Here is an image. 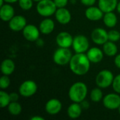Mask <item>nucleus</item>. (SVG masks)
<instances>
[{
    "mask_svg": "<svg viewBox=\"0 0 120 120\" xmlns=\"http://www.w3.org/2000/svg\"><path fill=\"white\" fill-rule=\"evenodd\" d=\"M118 111H119V113H120V106L119 107V108H118Z\"/></svg>",
    "mask_w": 120,
    "mask_h": 120,
    "instance_id": "79ce46f5",
    "label": "nucleus"
},
{
    "mask_svg": "<svg viewBox=\"0 0 120 120\" xmlns=\"http://www.w3.org/2000/svg\"><path fill=\"white\" fill-rule=\"evenodd\" d=\"M120 39V32L116 30H112L108 32V40L116 42Z\"/></svg>",
    "mask_w": 120,
    "mask_h": 120,
    "instance_id": "c85d7f7f",
    "label": "nucleus"
},
{
    "mask_svg": "<svg viewBox=\"0 0 120 120\" xmlns=\"http://www.w3.org/2000/svg\"><path fill=\"white\" fill-rule=\"evenodd\" d=\"M80 105H81L82 109H84V110H87L89 108V106H90L89 103L87 101H86V100H84L83 101H82L80 103Z\"/></svg>",
    "mask_w": 120,
    "mask_h": 120,
    "instance_id": "72a5a7b5",
    "label": "nucleus"
},
{
    "mask_svg": "<svg viewBox=\"0 0 120 120\" xmlns=\"http://www.w3.org/2000/svg\"><path fill=\"white\" fill-rule=\"evenodd\" d=\"M39 30L44 34H49L54 30L55 22L51 18H45L41 21L39 24Z\"/></svg>",
    "mask_w": 120,
    "mask_h": 120,
    "instance_id": "6ab92c4d",
    "label": "nucleus"
},
{
    "mask_svg": "<svg viewBox=\"0 0 120 120\" xmlns=\"http://www.w3.org/2000/svg\"><path fill=\"white\" fill-rule=\"evenodd\" d=\"M37 91V85L33 80H25L19 86L18 92L20 96L29 98L34 96Z\"/></svg>",
    "mask_w": 120,
    "mask_h": 120,
    "instance_id": "0eeeda50",
    "label": "nucleus"
},
{
    "mask_svg": "<svg viewBox=\"0 0 120 120\" xmlns=\"http://www.w3.org/2000/svg\"><path fill=\"white\" fill-rule=\"evenodd\" d=\"M10 98H11V102L13 101H18V100L19 99V96L17 93L15 92H13L10 94Z\"/></svg>",
    "mask_w": 120,
    "mask_h": 120,
    "instance_id": "473e14b6",
    "label": "nucleus"
},
{
    "mask_svg": "<svg viewBox=\"0 0 120 120\" xmlns=\"http://www.w3.org/2000/svg\"><path fill=\"white\" fill-rule=\"evenodd\" d=\"M82 112V108L79 103H75L70 105L67 110L68 115L71 119H77L79 117Z\"/></svg>",
    "mask_w": 120,
    "mask_h": 120,
    "instance_id": "aec40b11",
    "label": "nucleus"
},
{
    "mask_svg": "<svg viewBox=\"0 0 120 120\" xmlns=\"http://www.w3.org/2000/svg\"><path fill=\"white\" fill-rule=\"evenodd\" d=\"M103 53L106 56L112 57V56H116L117 54L118 48L115 42L108 40L107 42H105L103 44Z\"/></svg>",
    "mask_w": 120,
    "mask_h": 120,
    "instance_id": "4be33fe9",
    "label": "nucleus"
},
{
    "mask_svg": "<svg viewBox=\"0 0 120 120\" xmlns=\"http://www.w3.org/2000/svg\"><path fill=\"white\" fill-rule=\"evenodd\" d=\"M56 7L58 8H64L68 4V0H53Z\"/></svg>",
    "mask_w": 120,
    "mask_h": 120,
    "instance_id": "7c9ffc66",
    "label": "nucleus"
},
{
    "mask_svg": "<svg viewBox=\"0 0 120 120\" xmlns=\"http://www.w3.org/2000/svg\"><path fill=\"white\" fill-rule=\"evenodd\" d=\"M72 56V51L69 49V48L59 47L55 51L53 56V62L58 65L64 66L70 63Z\"/></svg>",
    "mask_w": 120,
    "mask_h": 120,
    "instance_id": "20e7f679",
    "label": "nucleus"
},
{
    "mask_svg": "<svg viewBox=\"0 0 120 120\" xmlns=\"http://www.w3.org/2000/svg\"><path fill=\"white\" fill-rule=\"evenodd\" d=\"M15 11L10 4H5L0 7V18L4 22H9L14 16Z\"/></svg>",
    "mask_w": 120,
    "mask_h": 120,
    "instance_id": "dca6fc26",
    "label": "nucleus"
},
{
    "mask_svg": "<svg viewBox=\"0 0 120 120\" xmlns=\"http://www.w3.org/2000/svg\"><path fill=\"white\" fill-rule=\"evenodd\" d=\"M54 15L56 20L61 25L68 24L72 18L71 13L65 7L57 8Z\"/></svg>",
    "mask_w": 120,
    "mask_h": 120,
    "instance_id": "4468645a",
    "label": "nucleus"
},
{
    "mask_svg": "<svg viewBox=\"0 0 120 120\" xmlns=\"http://www.w3.org/2000/svg\"><path fill=\"white\" fill-rule=\"evenodd\" d=\"M72 49L77 53H82L86 52L89 49V41L88 38L83 35L79 34L73 38Z\"/></svg>",
    "mask_w": 120,
    "mask_h": 120,
    "instance_id": "423d86ee",
    "label": "nucleus"
},
{
    "mask_svg": "<svg viewBox=\"0 0 120 120\" xmlns=\"http://www.w3.org/2000/svg\"><path fill=\"white\" fill-rule=\"evenodd\" d=\"M81 3L86 6H92L95 4L96 0H80Z\"/></svg>",
    "mask_w": 120,
    "mask_h": 120,
    "instance_id": "2f4dec72",
    "label": "nucleus"
},
{
    "mask_svg": "<svg viewBox=\"0 0 120 120\" xmlns=\"http://www.w3.org/2000/svg\"><path fill=\"white\" fill-rule=\"evenodd\" d=\"M114 63H115V65H116V67L120 69V53L116 56Z\"/></svg>",
    "mask_w": 120,
    "mask_h": 120,
    "instance_id": "f704fd0d",
    "label": "nucleus"
},
{
    "mask_svg": "<svg viewBox=\"0 0 120 120\" xmlns=\"http://www.w3.org/2000/svg\"><path fill=\"white\" fill-rule=\"evenodd\" d=\"M36 43H37V46H42L44 44V40H43L42 39H40V38H39V39L36 41Z\"/></svg>",
    "mask_w": 120,
    "mask_h": 120,
    "instance_id": "c9c22d12",
    "label": "nucleus"
},
{
    "mask_svg": "<svg viewBox=\"0 0 120 120\" xmlns=\"http://www.w3.org/2000/svg\"><path fill=\"white\" fill-rule=\"evenodd\" d=\"M117 12L119 13L120 14V1L118 2V4H117Z\"/></svg>",
    "mask_w": 120,
    "mask_h": 120,
    "instance_id": "58836bf2",
    "label": "nucleus"
},
{
    "mask_svg": "<svg viewBox=\"0 0 120 120\" xmlns=\"http://www.w3.org/2000/svg\"><path fill=\"white\" fill-rule=\"evenodd\" d=\"M6 3H8V4H14L15 2H17L18 0H4Z\"/></svg>",
    "mask_w": 120,
    "mask_h": 120,
    "instance_id": "4c0bfd02",
    "label": "nucleus"
},
{
    "mask_svg": "<svg viewBox=\"0 0 120 120\" xmlns=\"http://www.w3.org/2000/svg\"><path fill=\"white\" fill-rule=\"evenodd\" d=\"M88 94V88L86 84L82 82L74 83L69 89L68 96L70 99L75 103H80L85 100Z\"/></svg>",
    "mask_w": 120,
    "mask_h": 120,
    "instance_id": "f03ea898",
    "label": "nucleus"
},
{
    "mask_svg": "<svg viewBox=\"0 0 120 120\" xmlns=\"http://www.w3.org/2000/svg\"><path fill=\"white\" fill-rule=\"evenodd\" d=\"M118 4L117 0H98V7L104 13L112 12L117 8Z\"/></svg>",
    "mask_w": 120,
    "mask_h": 120,
    "instance_id": "a211bd4d",
    "label": "nucleus"
},
{
    "mask_svg": "<svg viewBox=\"0 0 120 120\" xmlns=\"http://www.w3.org/2000/svg\"><path fill=\"white\" fill-rule=\"evenodd\" d=\"M104 107L108 110H114L120 106V96L117 93H111L105 96L103 98Z\"/></svg>",
    "mask_w": 120,
    "mask_h": 120,
    "instance_id": "6e6552de",
    "label": "nucleus"
},
{
    "mask_svg": "<svg viewBox=\"0 0 120 120\" xmlns=\"http://www.w3.org/2000/svg\"><path fill=\"white\" fill-rule=\"evenodd\" d=\"M34 1H36V2H39V1H41V0H33Z\"/></svg>",
    "mask_w": 120,
    "mask_h": 120,
    "instance_id": "a19ab883",
    "label": "nucleus"
},
{
    "mask_svg": "<svg viewBox=\"0 0 120 120\" xmlns=\"http://www.w3.org/2000/svg\"><path fill=\"white\" fill-rule=\"evenodd\" d=\"M91 40L97 45H103L108 41V32L103 28H95L91 32Z\"/></svg>",
    "mask_w": 120,
    "mask_h": 120,
    "instance_id": "1a4fd4ad",
    "label": "nucleus"
},
{
    "mask_svg": "<svg viewBox=\"0 0 120 120\" xmlns=\"http://www.w3.org/2000/svg\"><path fill=\"white\" fill-rule=\"evenodd\" d=\"M31 120H44V118L41 116H34L31 117Z\"/></svg>",
    "mask_w": 120,
    "mask_h": 120,
    "instance_id": "e433bc0d",
    "label": "nucleus"
},
{
    "mask_svg": "<svg viewBox=\"0 0 120 120\" xmlns=\"http://www.w3.org/2000/svg\"><path fill=\"white\" fill-rule=\"evenodd\" d=\"M56 42L59 47L70 48L72 46L73 37L68 32H61L56 36Z\"/></svg>",
    "mask_w": 120,
    "mask_h": 120,
    "instance_id": "f8f14e48",
    "label": "nucleus"
},
{
    "mask_svg": "<svg viewBox=\"0 0 120 120\" xmlns=\"http://www.w3.org/2000/svg\"><path fill=\"white\" fill-rule=\"evenodd\" d=\"M112 85L114 91L120 94V74L115 77Z\"/></svg>",
    "mask_w": 120,
    "mask_h": 120,
    "instance_id": "c756f323",
    "label": "nucleus"
},
{
    "mask_svg": "<svg viewBox=\"0 0 120 120\" xmlns=\"http://www.w3.org/2000/svg\"><path fill=\"white\" fill-rule=\"evenodd\" d=\"M112 72L108 70H103L100 71L96 77V84L101 89H106L112 84L114 80Z\"/></svg>",
    "mask_w": 120,
    "mask_h": 120,
    "instance_id": "39448f33",
    "label": "nucleus"
},
{
    "mask_svg": "<svg viewBox=\"0 0 120 120\" xmlns=\"http://www.w3.org/2000/svg\"><path fill=\"white\" fill-rule=\"evenodd\" d=\"M62 103L56 98H51L49 100L45 105L46 112L51 115L58 114L62 110Z\"/></svg>",
    "mask_w": 120,
    "mask_h": 120,
    "instance_id": "ddd939ff",
    "label": "nucleus"
},
{
    "mask_svg": "<svg viewBox=\"0 0 120 120\" xmlns=\"http://www.w3.org/2000/svg\"><path fill=\"white\" fill-rule=\"evenodd\" d=\"M90 98L91 100L94 103L100 102L101 100H103V92L101 89V88H94L91 90L90 93Z\"/></svg>",
    "mask_w": 120,
    "mask_h": 120,
    "instance_id": "393cba45",
    "label": "nucleus"
},
{
    "mask_svg": "<svg viewBox=\"0 0 120 120\" xmlns=\"http://www.w3.org/2000/svg\"><path fill=\"white\" fill-rule=\"evenodd\" d=\"M27 25L26 18L20 15H14L13 18L8 22V27L13 32L22 31Z\"/></svg>",
    "mask_w": 120,
    "mask_h": 120,
    "instance_id": "9b49d317",
    "label": "nucleus"
},
{
    "mask_svg": "<svg viewBox=\"0 0 120 120\" xmlns=\"http://www.w3.org/2000/svg\"><path fill=\"white\" fill-rule=\"evenodd\" d=\"M10 84H11V79L8 75H4L3 76L1 77V78H0V88L2 90L6 89L7 88H8Z\"/></svg>",
    "mask_w": 120,
    "mask_h": 120,
    "instance_id": "cd10ccee",
    "label": "nucleus"
},
{
    "mask_svg": "<svg viewBox=\"0 0 120 120\" xmlns=\"http://www.w3.org/2000/svg\"><path fill=\"white\" fill-rule=\"evenodd\" d=\"M11 102V101L10 98V94L1 90L0 91V107L1 108L8 107Z\"/></svg>",
    "mask_w": 120,
    "mask_h": 120,
    "instance_id": "a878e982",
    "label": "nucleus"
},
{
    "mask_svg": "<svg viewBox=\"0 0 120 120\" xmlns=\"http://www.w3.org/2000/svg\"><path fill=\"white\" fill-rule=\"evenodd\" d=\"M91 61L84 53H77L72 56L69 63L70 70L76 75H86L90 70Z\"/></svg>",
    "mask_w": 120,
    "mask_h": 120,
    "instance_id": "f257e3e1",
    "label": "nucleus"
},
{
    "mask_svg": "<svg viewBox=\"0 0 120 120\" xmlns=\"http://www.w3.org/2000/svg\"><path fill=\"white\" fill-rule=\"evenodd\" d=\"M22 108L21 105L18 101L11 102L8 105V111L13 116H18L22 112Z\"/></svg>",
    "mask_w": 120,
    "mask_h": 120,
    "instance_id": "b1692460",
    "label": "nucleus"
},
{
    "mask_svg": "<svg viewBox=\"0 0 120 120\" xmlns=\"http://www.w3.org/2000/svg\"><path fill=\"white\" fill-rule=\"evenodd\" d=\"M39 28L32 24L27 25L22 30L25 39L29 41H36L39 38Z\"/></svg>",
    "mask_w": 120,
    "mask_h": 120,
    "instance_id": "9d476101",
    "label": "nucleus"
},
{
    "mask_svg": "<svg viewBox=\"0 0 120 120\" xmlns=\"http://www.w3.org/2000/svg\"><path fill=\"white\" fill-rule=\"evenodd\" d=\"M33 0H18V5L20 8L24 11L30 10L33 6Z\"/></svg>",
    "mask_w": 120,
    "mask_h": 120,
    "instance_id": "bb28decb",
    "label": "nucleus"
},
{
    "mask_svg": "<svg viewBox=\"0 0 120 120\" xmlns=\"http://www.w3.org/2000/svg\"><path fill=\"white\" fill-rule=\"evenodd\" d=\"M104 13L98 6H89L85 11L86 18L91 21H98L103 18Z\"/></svg>",
    "mask_w": 120,
    "mask_h": 120,
    "instance_id": "2eb2a0df",
    "label": "nucleus"
},
{
    "mask_svg": "<svg viewBox=\"0 0 120 120\" xmlns=\"http://www.w3.org/2000/svg\"><path fill=\"white\" fill-rule=\"evenodd\" d=\"M57 7L53 0H41L37 2L36 10L37 12L43 17L48 18L55 14Z\"/></svg>",
    "mask_w": 120,
    "mask_h": 120,
    "instance_id": "7ed1b4c3",
    "label": "nucleus"
},
{
    "mask_svg": "<svg viewBox=\"0 0 120 120\" xmlns=\"http://www.w3.org/2000/svg\"><path fill=\"white\" fill-rule=\"evenodd\" d=\"M103 23L105 25L109 28H112L116 26L117 23V17L115 13L112 12H108L104 13L103 18Z\"/></svg>",
    "mask_w": 120,
    "mask_h": 120,
    "instance_id": "5701e85b",
    "label": "nucleus"
},
{
    "mask_svg": "<svg viewBox=\"0 0 120 120\" xmlns=\"http://www.w3.org/2000/svg\"><path fill=\"white\" fill-rule=\"evenodd\" d=\"M103 51L98 47H92L90 48L87 51L86 56L91 63H100L103 58Z\"/></svg>",
    "mask_w": 120,
    "mask_h": 120,
    "instance_id": "f3484780",
    "label": "nucleus"
},
{
    "mask_svg": "<svg viewBox=\"0 0 120 120\" xmlns=\"http://www.w3.org/2000/svg\"><path fill=\"white\" fill-rule=\"evenodd\" d=\"M15 63L9 58L4 59L1 65V71L3 75H11L15 70Z\"/></svg>",
    "mask_w": 120,
    "mask_h": 120,
    "instance_id": "412c9836",
    "label": "nucleus"
},
{
    "mask_svg": "<svg viewBox=\"0 0 120 120\" xmlns=\"http://www.w3.org/2000/svg\"><path fill=\"white\" fill-rule=\"evenodd\" d=\"M4 2H5V1H4V0H0V7H1V6H2L4 4Z\"/></svg>",
    "mask_w": 120,
    "mask_h": 120,
    "instance_id": "ea45409f",
    "label": "nucleus"
}]
</instances>
